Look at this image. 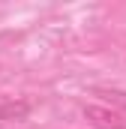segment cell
<instances>
[{"label":"cell","instance_id":"1","mask_svg":"<svg viewBox=\"0 0 126 129\" xmlns=\"http://www.w3.org/2000/svg\"><path fill=\"white\" fill-rule=\"evenodd\" d=\"M84 117L93 129H126V117L105 105H84Z\"/></svg>","mask_w":126,"mask_h":129},{"label":"cell","instance_id":"2","mask_svg":"<svg viewBox=\"0 0 126 129\" xmlns=\"http://www.w3.org/2000/svg\"><path fill=\"white\" fill-rule=\"evenodd\" d=\"M30 102L27 99H6L0 102V120H24L30 114Z\"/></svg>","mask_w":126,"mask_h":129},{"label":"cell","instance_id":"3","mask_svg":"<svg viewBox=\"0 0 126 129\" xmlns=\"http://www.w3.org/2000/svg\"><path fill=\"white\" fill-rule=\"evenodd\" d=\"M99 96H105L111 105H117V108H123L126 111V90H96Z\"/></svg>","mask_w":126,"mask_h":129}]
</instances>
